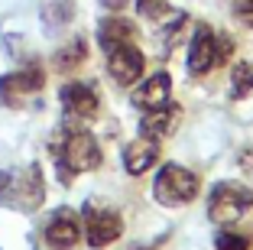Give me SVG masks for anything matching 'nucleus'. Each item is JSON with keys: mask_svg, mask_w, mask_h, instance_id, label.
Returning <instances> with one entry per match:
<instances>
[{"mask_svg": "<svg viewBox=\"0 0 253 250\" xmlns=\"http://www.w3.org/2000/svg\"><path fill=\"white\" fill-rule=\"evenodd\" d=\"M107 72H111V78L117 81L120 88H130L133 81L143 78L146 59H143V52L136 49L133 43H126V46H120V49H114L111 55H107Z\"/></svg>", "mask_w": 253, "mask_h": 250, "instance_id": "8", "label": "nucleus"}, {"mask_svg": "<svg viewBox=\"0 0 253 250\" xmlns=\"http://www.w3.org/2000/svg\"><path fill=\"white\" fill-rule=\"evenodd\" d=\"M159 162V140H153V137H136L130 147L124 150V169L130 172V176H143V172H149V166H156Z\"/></svg>", "mask_w": 253, "mask_h": 250, "instance_id": "12", "label": "nucleus"}, {"mask_svg": "<svg viewBox=\"0 0 253 250\" xmlns=\"http://www.w3.org/2000/svg\"><path fill=\"white\" fill-rule=\"evenodd\" d=\"M45 201V176L39 166L0 169V205L13 211H36Z\"/></svg>", "mask_w": 253, "mask_h": 250, "instance_id": "2", "label": "nucleus"}, {"mask_svg": "<svg viewBox=\"0 0 253 250\" xmlns=\"http://www.w3.org/2000/svg\"><path fill=\"white\" fill-rule=\"evenodd\" d=\"M136 10L149 23H163V26H182L185 23V13H172L169 0H136Z\"/></svg>", "mask_w": 253, "mask_h": 250, "instance_id": "15", "label": "nucleus"}, {"mask_svg": "<svg viewBox=\"0 0 253 250\" xmlns=\"http://www.w3.org/2000/svg\"><path fill=\"white\" fill-rule=\"evenodd\" d=\"M101 7H104V10H124L126 0H101Z\"/></svg>", "mask_w": 253, "mask_h": 250, "instance_id": "23", "label": "nucleus"}, {"mask_svg": "<svg viewBox=\"0 0 253 250\" xmlns=\"http://www.w3.org/2000/svg\"><path fill=\"white\" fill-rule=\"evenodd\" d=\"M59 98H62V107L72 114V117H78V120H88V117H94L97 114V91L91 88L88 81H65L62 85V91H59Z\"/></svg>", "mask_w": 253, "mask_h": 250, "instance_id": "10", "label": "nucleus"}, {"mask_svg": "<svg viewBox=\"0 0 253 250\" xmlns=\"http://www.w3.org/2000/svg\"><path fill=\"white\" fill-rule=\"evenodd\" d=\"M65 20H72V3H68V0H59V3H49V7L42 10V23L49 26V30L62 26Z\"/></svg>", "mask_w": 253, "mask_h": 250, "instance_id": "19", "label": "nucleus"}, {"mask_svg": "<svg viewBox=\"0 0 253 250\" xmlns=\"http://www.w3.org/2000/svg\"><path fill=\"white\" fill-rule=\"evenodd\" d=\"M247 95H253V62H240L231 72V98L244 101Z\"/></svg>", "mask_w": 253, "mask_h": 250, "instance_id": "17", "label": "nucleus"}, {"mask_svg": "<svg viewBox=\"0 0 253 250\" xmlns=\"http://www.w3.org/2000/svg\"><path fill=\"white\" fill-rule=\"evenodd\" d=\"M52 159L59 169V179L68 185L78 172H94L101 166V147L88 130L62 127L52 137Z\"/></svg>", "mask_w": 253, "mask_h": 250, "instance_id": "1", "label": "nucleus"}, {"mask_svg": "<svg viewBox=\"0 0 253 250\" xmlns=\"http://www.w3.org/2000/svg\"><path fill=\"white\" fill-rule=\"evenodd\" d=\"M84 59H88V46H84V39H75V43L62 46V49L55 52L52 65L59 68V72H75V68L82 65Z\"/></svg>", "mask_w": 253, "mask_h": 250, "instance_id": "16", "label": "nucleus"}, {"mask_svg": "<svg viewBox=\"0 0 253 250\" xmlns=\"http://www.w3.org/2000/svg\"><path fill=\"white\" fill-rule=\"evenodd\" d=\"M234 52V39L231 36H217V65H224V62L231 59Z\"/></svg>", "mask_w": 253, "mask_h": 250, "instance_id": "21", "label": "nucleus"}, {"mask_svg": "<svg viewBox=\"0 0 253 250\" xmlns=\"http://www.w3.org/2000/svg\"><path fill=\"white\" fill-rule=\"evenodd\" d=\"M175 124H179V107H159V110H146V117H143L140 124V133L143 137H153V140H163V137H169L172 130H175Z\"/></svg>", "mask_w": 253, "mask_h": 250, "instance_id": "14", "label": "nucleus"}, {"mask_svg": "<svg viewBox=\"0 0 253 250\" xmlns=\"http://www.w3.org/2000/svg\"><path fill=\"white\" fill-rule=\"evenodd\" d=\"M153 199L166 208H182L198 199V176L179 162H166L153 179Z\"/></svg>", "mask_w": 253, "mask_h": 250, "instance_id": "3", "label": "nucleus"}, {"mask_svg": "<svg viewBox=\"0 0 253 250\" xmlns=\"http://www.w3.org/2000/svg\"><path fill=\"white\" fill-rule=\"evenodd\" d=\"M169 98H172V78L169 72H153L140 88L133 91V107L140 110H159V107H169Z\"/></svg>", "mask_w": 253, "mask_h": 250, "instance_id": "11", "label": "nucleus"}, {"mask_svg": "<svg viewBox=\"0 0 253 250\" xmlns=\"http://www.w3.org/2000/svg\"><path fill=\"white\" fill-rule=\"evenodd\" d=\"M82 231H84V237H88V244L94 250L111 247V244L124 234V218H120V211H114V208H107V205L88 201V205H84V214H82Z\"/></svg>", "mask_w": 253, "mask_h": 250, "instance_id": "5", "label": "nucleus"}, {"mask_svg": "<svg viewBox=\"0 0 253 250\" xmlns=\"http://www.w3.org/2000/svg\"><path fill=\"white\" fill-rule=\"evenodd\" d=\"M234 13L237 16H253V0H234Z\"/></svg>", "mask_w": 253, "mask_h": 250, "instance_id": "22", "label": "nucleus"}, {"mask_svg": "<svg viewBox=\"0 0 253 250\" xmlns=\"http://www.w3.org/2000/svg\"><path fill=\"white\" fill-rule=\"evenodd\" d=\"M214 247L217 250H253V237L234 228H221L214 237Z\"/></svg>", "mask_w": 253, "mask_h": 250, "instance_id": "18", "label": "nucleus"}, {"mask_svg": "<svg viewBox=\"0 0 253 250\" xmlns=\"http://www.w3.org/2000/svg\"><path fill=\"white\" fill-rule=\"evenodd\" d=\"M217 65V36L211 26H198L188 46V75H205Z\"/></svg>", "mask_w": 253, "mask_h": 250, "instance_id": "9", "label": "nucleus"}, {"mask_svg": "<svg viewBox=\"0 0 253 250\" xmlns=\"http://www.w3.org/2000/svg\"><path fill=\"white\" fill-rule=\"evenodd\" d=\"M126 43H133V23L130 20H124V16H104V20L97 23V46L107 55Z\"/></svg>", "mask_w": 253, "mask_h": 250, "instance_id": "13", "label": "nucleus"}, {"mask_svg": "<svg viewBox=\"0 0 253 250\" xmlns=\"http://www.w3.org/2000/svg\"><path fill=\"white\" fill-rule=\"evenodd\" d=\"M82 218L72 208H55L42 224V241L52 250H72L75 244L82 241Z\"/></svg>", "mask_w": 253, "mask_h": 250, "instance_id": "7", "label": "nucleus"}, {"mask_svg": "<svg viewBox=\"0 0 253 250\" xmlns=\"http://www.w3.org/2000/svg\"><path fill=\"white\" fill-rule=\"evenodd\" d=\"M42 88H45V68L39 65V62H30V65L20 68V72L0 75V104L20 107L26 98L39 95Z\"/></svg>", "mask_w": 253, "mask_h": 250, "instance_id": "6", "label": "nucleus"}, {"mask_svg": "<svg viewBox=\"0 0 253 250\" xmlns=\"http://www.w3.org/2000/svg\"><path fill=\"white\" fill-rule=\"evenodd\" d=\"M253 208V189L240 182H217L208 199V218L221 228H231Z\"/></svg>", "mask_w": 253, "mask_h": 250, "instance_id": "4", "label": "nucleus"}, {"mask_svg": "<svg viewBox=\"0 0 253 250\" xmlns=\"http://www.w3.org/2000/svg\"><path fill=\"white\" fill-rule=\"evenodd\" d=\"M237 162H240V172L247 176V182H250V189H253V150H240Z\"/></svg>", "mask_w": 253, "mask_h": 250, "instance_id": "20", "label": "nucleus"}]
</instances>
